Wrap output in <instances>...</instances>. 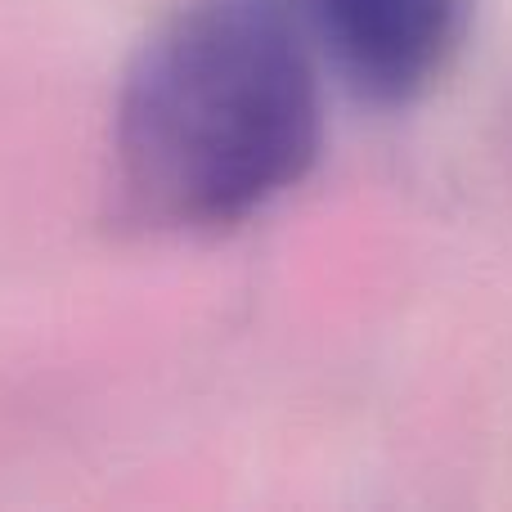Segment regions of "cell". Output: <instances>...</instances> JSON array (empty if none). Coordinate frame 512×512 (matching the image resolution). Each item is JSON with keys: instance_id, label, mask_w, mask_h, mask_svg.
<instances>
[{"instance_id": "2", "label": "cell", "mask_w": 512, "mask_h": 512, "mask_svg": "<svg viewBox=\"0 0 512 512\" xmlns=\"http://www.w3.org/2000/svg\"><path fill=\"white\" fill-rule=\"evenodd\" d=\"M292 9L355 95L414 104L463 54L477 0H292Z\"/></svg>"}, {"instance_id": "1", "label": "cell", "mask_w": 512, "mask_h": 512, "mask_svg": "<svg viewBox=\"0 0 512 512\" xmlns=\"http://www.w3.org/2000/svg\"><path fill=\"white\" fill-rule=\"evenodd\" d=\"M319 144V63L292 0H185L117 95V189L153 230H234L310 176Z\"/></svg>"}]
</instances>
